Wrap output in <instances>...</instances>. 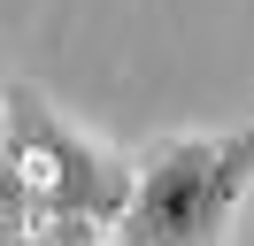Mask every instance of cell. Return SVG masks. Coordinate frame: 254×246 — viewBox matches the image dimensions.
<instances>
[{
    "label": "cell",
    "instance_id": "cell-1",
    "mask_svg": "<svg viewBox=\"0 0 254 246\" xmlns=\"http://www.w3.org/2000/svg\"><path fill=\"white\" fill-rule=\"evenodd\" d=\"M254 184V123L185 131L131 162V200L116 215V246H223L231 215Z\"/></svg>",
    "mask_w": 254,
    "mask_h": 246
},
{
    "label": "cell",
    "instance_id": "cell-2",
    "mask_svg": "<svg viewBox=\"0 0 254 246\" xmlns=\"http://www.w3.org/2000/svg\"><path fill=\"white\" fill-rule=\"evenodd\" d=\"M8 177L23 192V215L31 231H54V223H116L131 200V162H116L108 146H93L85 131H69L31 85L8 92Z\"/></svg>",
    "mask_w": 254,
    "mask_h": 246
},
{
    "label": "cell",
    "instance_id": "cell-3",
    "mask_svg": "<svg viewBox=\"0 0 254 246\" xmlns=\"http://www.w3.org/2000/svg\"><path fill=\"white\" fill-rule=\"evenodd\" d=\"M0 246H31V215H23V192L8 177V162H0Z\"/></svg>",
    "mask_w": 254,
    "mask_h": 246
},
{
    "label": "cell",
    "instance_id": "cell-4",
    "mask_svg": "<svg viewBox=\"0 0 254 246\" xmlns=\"http://www.w3.org/2000/svg\"><path fill=\"white\" fill-rule=\"evenodd\" d=\"M31 246H100V231H85V223H54V231H39Z\"/></svg>",
    "mask_w": 254,
    "mask_h": 246
}]
</instances>
